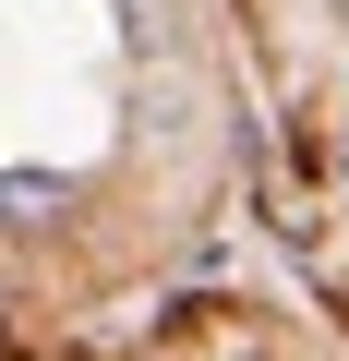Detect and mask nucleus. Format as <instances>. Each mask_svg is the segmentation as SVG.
I'll use <instances>...</instances> for the list:
<instances>
[{"instance_id": "f257e3e1", "label": "nucleus", "mask_w": 349, "mask_h": 361, "mask_svg": "<svg viewBox=\"0 0 349 361\" xmlns=\"http://www.w3.org/2000/svg\"><path fill=\"white\" fill-rule=\"evenodd\" d=\"M61 205H73V180H61V169H0V217H13V229H49Z\"/></svg>"}, {"instance_id": "f03ea898", "label": "nucleus", "mask_w": 349, "mask_h": 361, "mask_svg": "<svg viewBox=\"0 0 349 361\" xmlns=\"http://www.w3.org/2000/svg\"><path fill=\"white\" fill-rule=\"evenodd\" d=\"M337 145H349V133H337Z\"/></svg>"}]
</instances>
